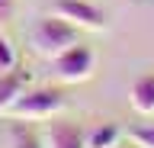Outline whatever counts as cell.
<instances>
[{
    "label": "cell",
    "mask_w": 154,
    "mask_h": 148,
    "mask_svg": "<svg viewBox=\"0 0 154 148\" xmlns=\"http://www.w3.org/2000/svg\"><path fill=\"white\" fill-rule=\"evenodd\" d=\"M64 109V93L55 87H35V90H23L7 109H3V119H13V122H35V119H51Z\"/></svg>",
    "instance_id": "cell-1"
},
{
    "label": "cell",
    "mask_w": 154,
    "mask_h": 148,
    "mask_svg": "<svg viewBox=\"0 0 154 148\" xmlns=\"http://www.w3.org/2000/svg\"><path fill=\"white\" fill-rule=\"evenodd\" d=\"M74 42H77V26H71L67 20H61L55 13L42 16V20L32 26V32H29L32 52H35L38 58H48V61H55L58 55L67 52Z\"/></svg>",
    "instance_id": "cell-2"
},
{
    "label": "cell",
    "mask_w": 154,
    "mask_h": 148,
    "mask_svg": "<svg viewBox=\"0 0 154 148\" xmlns=\"http://www.w3.org/2000/svg\"><path fill=\"white\" fill-rule=\"evenodd\" d=\"M51 65H55V74L61 80H67V84H80V80H87L90 74H93L96 58H93V49H90V45L74 42V45H71L67 52H61Z\"/></svg>",
    "instance_id": "cell-3"
},
{
    "label": "cell",
    "mask_w": 154,
    "mask_h": 148,
    "mask_svg": "<svg viewBox=\"0 0 154 148\" xmlns=\"http://www.w3.org/2000/svg\"><path fill=\"white\" fill-rule=\"evenodd\" d=\"M51 13L61 16V20H67L71 26H77V29L100 32L106 26L103 10H100L96 3H90V0H55V3H51Z\"/></svg>",
    "instance_id": "cell-4"
},
{
    "label": "cell",
    "mask_w": 154,
    "mask_h": 148,
    "mask_svg": "<svg viewBox=\"0 0 154 148\" xmlns=\"http://www.w3.org/2000/svg\"><path fill=\"white\" fill-rule=\"evenodd\" d=\"M45 148H87V138L77 122L51 116V122L45 129Z\"/></svg>",
    "instance_id": "cell-5"
},
{
    "label": "cell",
    "mask_w": 154,
    "mask_h": 148,
    "mask_svg": "<svg viewBox=\"0 0 154 148\" xmlns=\"http://www.w3.org/2000/svg\"><path fill=\"white\" fill-rule=\"evenodd\" d=\"M26 87H29V71L26 68H19V65H16L13 71L0 74V116H3V109H7Z\"/></svg>",
    "instance_id": "cell-6"
},
{
    "label": "cell",
    "mask_w": 154,
    "mask_h": 148,
    "mask_svg": "<svg viewBox=\"0 0 154 148\" xmlns=\"http://www.w3.org/2000/svg\"><path fill=\"white\" fill-rule=\"evenodd\" d=\"M128 103L135 113L141 116H154V74H141L128 90Z\"/></svg>",
    "instance_id": "cell-7"
},
{
    "label": "cell",
    "mask_w": 154,
    "mask_h": 148,
    "mask_svg": "<svg viewBox=\"0 0 154 148\" xmlns=\"http://www.w3.org/2000/svg\"><path fill=\"white\" fill-rule=\"evenodd\" d=\"M119 126L116 122H100V126H93L90 129V135H84L87 138V148H112V145H119Z\"/></svg>",
    "instance_id": "cell-8"
},
{
    "label": "cell",
    "mask_w": 154,
    "mask_h": 148,
    "mask_svg": "<svg viewBox=\"0 0 154 148\" xmlns=\"http://www.w3.org/2000/svg\"><path fill=\"white\" fill-rule=\"evenodd\" d=\"M10 148H42V138L26 122H16V126L10 129Z\"/></svg>",
    "instance_id": "cell-9"
},
{
    "label": "cell",
    "mask_w": 154,
    "mask_h": 148,
    "mask_svg": "<svg viewBox=\"0 0 154 148\" xmlns=\"http://www.w3.org/2000/svg\"><path fill=\"white\" fill-rule=\"evenodd\" d=\"M16 65H19V58H16V49H13V42H10L7 36H0V74L13 71Z\"/></svg>",
    "instance_id": "cell-10"
},
{
    "label": "cell",
    "mask_w": 154,
    "mask_h": 148,
    "mask_svg": "<svg viewBox=\"0 0 154 148\" xmlns=\"http://www.w3.org/2000/svg\"><path fill=\"white\" fill-rule=\"evenodd\" d=\"M128 138L138 148H154V126H132L128 129Z\"/></svg>",
    "instance_id": "cell-11"
},
{
    "label": "cell",
    "mask_w": 154,
    "mask_h": 148,
    "mask_svg": "<svg viewBox=\"0 0 154 148\" xmlns=\"http://www.w3.org/2000/svg\"><path fill=\"white\" fill-rule=\"evenodd\" d=\"M13 16V0H0V23H7Z\"/></svg>",
    "instance_id": "cell-12"
},
{
    "label": "cell",
    "mask_w": 154,
    "mask_h": 148,
    "mask_svg": "<svg viewBox=\"0 0 154 148\" xmlns=\"http://www.w3.org/2000/svg\"><path fill=\"white\" fill-rule=\"evenodd\" d=\"M112 148H122V145H112ZM135 148H138V145H135Z\"/></svg>",
    "instance_id": "cell-13"
}]
</instances>
